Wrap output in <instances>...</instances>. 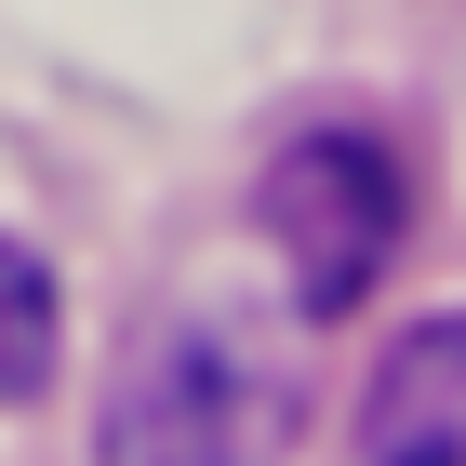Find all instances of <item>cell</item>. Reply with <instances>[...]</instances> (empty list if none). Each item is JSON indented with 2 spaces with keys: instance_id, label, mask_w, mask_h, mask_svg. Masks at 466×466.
I'll list each match as a JSON object with an SVG mask.
<instances>
[{
  "instance_id": "2",
  "label": "cell",
  "mask_w": 466,
  "mask_h": 466,
  "mask_svg": "<svg viewBox=\"0 0 466 466\" xmlns=\"http://www.w3.org/2000/svg\"><path fill=\"white\" fill-rule=\"evenodd\" d=\"M400 160L373 134H293L280 160H267V240H280L293 293L320 307V320H347L360 293L387 280V253H400Z\"/></svg>"
},
{
  "instance_id": "4",
  "label": "cell",
  "mask_w": 466,
  "mask_h": 466,
  "mask_svg": "<svg viewBox=\"0 0 466 466\" xmlns=\"http://www.w3.org/2000/svg\"><path fill=\"white\" fill-rule=\"evenodd\" d=\"M40 373H54V267L0 240V400H40Z\"/></svg>"
},
{
  "instance_id": "1",
  "label": "cell",
  "mask_w": 466,
  "mask_h": 466,
  "mask_svg": "<svg viewBox=\"0 0 466 466\" xmlns=\"http://www.w3.org/2000/svg\"><path fill=\"white\" fill-rule=\"evenodd\" d=\"M280 440H293V387L227 320L134 333V360L107 387V453L120 466H267Z\"/></svg>"
},
{
  "instance_id": "3",
  "label": "cell",
  "mask_w": 466,
  "mask_h": 466,
  "mask_svg": "<svg viewBox=\"0 0 466 466\" xmlns=\"http://www.w3.org/2000/svg\"><path fill=\"white\" fill-rule=\"evenodd\" d=\"M373 466H466V320H413L360 413Z\"/></svg>"
}]
</instances>
